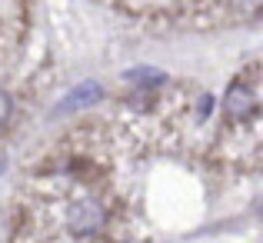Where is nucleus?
<instances>
[{
  "instance_id": "7",
  "label": "nucleus",
  "mask_w": 263,
  "mask_h": 243,
  "mask_svg": "<svg viewBox=\"0 0 263 243\" xmlns=\"http://www.w3.org/2000/svg\"><path fill=\"white\" fill-rule=\"evenodd\" d=\"M213 110V103H210V97H203V100H200V117H206Z\"/></svg>"
},
{
  "instance_id": "3",
  "label": "nucleus",
  "mask_w": 263,
  "mask_h": 243,
  "mask_svg": "<svg viewBox=\"0 0 263 243\" xmlns=\"http://www.w3.org/2000/svg\"><path fill=\"white\" fill-rule=\"evenodd\" d=\"M103 97V90L97 87V83H80L77 90H70V94L64 97V103H60V114H67V110H80V107H90V103H97Z\"/></svg>"
},
{
  "instance_id": "5",
  "label": "nucleus",
  "mask_w": 263,
  "mask_h": 243,
  "mask_svg": "<svg viewBox=\"0 0 263 243\" xmlns=\"http://www.w3.org/2000/svg\"><path fill=\"white\" fill-rule=\"evenodd\" d=\"M10 107H13V103H10V97H7L4 90H0V127H4V123H7V117H10Z\"/></svg>"
},
{
  "instance_id": "1",
  "label": "nucleus",
  "mask_w": 263,
  "mask_h": 243,
  "mask_svg": "<svg viewBox=\"0 0 263 243\" xmlns=\"http://www.w3.org/2000/svg\"><path fill=\"white\" fill-rule=\"evenodd\" d=\"M103 220H107V210H103L100 200H77V203L67 210V227H70V233H77V237H90V233H97L103 227Z\"/></svg>"
},
{
  "instance_id": "2",
  "label": "nucleus",
  "mask_w": 263,
  "mask_h": 243,
  "mask_svg": "<svg viewBox=\"0 0 263 243\" xmlns=\"http://www.w3.org/2000/svg\"><path fill=\"white\" fill-rule=\"evenodd\" d=\"M223 107H227V114H230L233 120H247V117H253V110H257L253 90H250V87H243V83H233V87L227 90Z\"/></svg>"
},
{
  "instance_id": "4",
  "label": "nucleus",
  "mask_w": 263,
  "mask_h": 243,
  "mask_svg": "<svg viewBox=\"0 0 263 243\" xmlns=\"http://www.w3.org/2000/svg\"><path fill=\"white\" fill-rule=\"evenodd\" d=\"M127 80L137 83V87H157L163 80V73L154 70V67H137V70H127Z\"/></svg>"
},
{
  "instance_id": "6",
  "label": "nucleus",
  "mask_w": 263,
  "mask_h": 243,
  "mask_svg": "<svg viewBox=\"0 0 263 243\" xmlns=\"http://www.w3.org/2000/svg\"><path fill=\"white\" fill-rule=\"evenodd\" d=\"M237 4H240V10H243V13H257L260 10V0H237Z\"/></svg>"
}]
</instances>
